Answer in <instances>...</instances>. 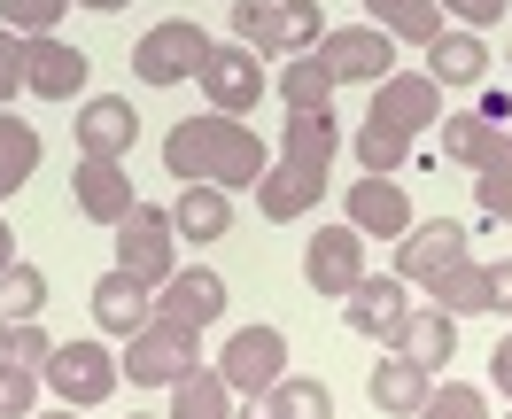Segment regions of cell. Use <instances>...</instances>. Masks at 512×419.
Wrapping results in <instances>:
<instances>
[{"mask_svg": "<svg viewBox=\"0 0 512 419\" xmlns=\"http://www.w3.org/2000/svg\"><path fill=\"white\" fill-rule=\"evenodd\" d=\"M272 419H334V388L311 381V373H288L272 388Z\"/></svg>", "mask_w": 512, "mask_h": 419, "instance_id": "cell-32", "label": "cell"}, {"mask_svg": "<svg viewBox=\"0 0 512 419\" xmlns=\"http://www.w3.org/2000/svg\"><path fill=\"white\" fill-rule=\"evenodd\" d=\"M39 381L63 396L70 412H86V404H101L109 388L125 381V365L109 357V342H55V357H47V373Z\"/></svg>", "mask_w": 512, "mask_h": 419, "instance_id": "cell-9", "label": "cell"}, {"mask_svg": "<svg viewBox=\"0 0 512 419\" xmlns=\"http://www.w3.org/2000/svg\"><path fill=\"white\" fill-rule=\"evenodd\" d=\"M94 319H101V334L132 342L140 326L156 319V288H140L132 272H101V280H94Z\"/></svg>", "mask_w": 512, "mask_h": 419, "instance_id": "cell-21", "label": "cell"}, {"mask_svg": "<svg viewBox=\"0 0 512 419\" xmlns=\"http://www.w3.org/2000/svg\"><path fill=\"white\" fill-rule=\"evenodd\" d=\"M16 94H24V39L0 24V109H8Z\"/></svg>", "mask_w": 512, "mask_h": 419, "instance_id": "cell-37", "label": "cell"}, {"mask_svg": "<svg viewBox=\"0 0 512 419\" xmlns=\"http://www.w3.org/2000/svg\"><path fill=\"white\" fill-rule=\"evenodd\" d=\"M474 194H481V210H489V218H505V226H512V148L497 163H481V171H474Z\"/></svg>", "mask_w": 512, "mask_h": 419, "instance_id": "cell-35", "label": "cell"}, {"mask_svg": "<svg viewBox=\"0 0 512 419\" xmlns=\"http://www.w3.org/2000/svg\"><path fill=\"white\" fill-rule=\"evenodd\" d=\"M218 373L241 396H272V388L288 381V334L280 326H233L225 350H218Z\"/></svg>", "mask_w": 512, "mask_h": 419, "instance_id": "cell-7", "label": "cell"}, {"mask_svg": "<svg viewBox=\"0 0 512 419\" xmlns=\"http://www.w3.org/2000/svg\"><path fill=\"white\" fill-rule=\"evenodd\" d=\"M319 0H233V39L256 55H303L319 47Z\"/></svg>", "mask_w": 512, "mask_h": 419, "instance_id": "cell-4", "label": "cell"}, {"mask_svg": "<svg viewBox=\"0 0 512 419\" xmlns=\"http://www.w3.org/2000/svg\"><path fill=\"white\" fill-rule=\"evenodd\" d=\"M233 419H272V396H249V404H241Z\"/></svg>", "mask_w": 512, "mask_h": 419, "instance_id": "cell-43", "label": "cell"}, {"mask_svg": "<svg viewBox=\"0 0 512 419\" xmlns=\"http://www.w3.org/2000/svg\"><path fill=\"white\" fill-rule=\"evenodd\" d=\"M365 272H373V264H365V233H357L350 218L311 233V249H303V280H311V295H350Z\"/></svg>", "mask_w": 512, "mask_h": 419, "instance_id": "cell-12", "label": "cell"}, {"mask_svg": "<svg viewBox=\"0 0 512 419\" xmlns=\"http://www.w3.org/2000/svg\"><path fill=\"white\" fill-rule=\"evenodd\" d=\"M117 233V272H132L140 288H163L171 272H179V233H171V210H156V202H140Z\"/></svg>", "mask_w": 512, "mask_h": 419, "instance_id": "cell-6", "label": "cell"}, {"mask_svg": "<svg viewBox=\"0 0 512 419\" xmlns=\"http://www.w3.org/2000/svg\"><path fill=\"white\" fill-rule=\"evenodd\" d=\"M171 233H179V241H225V233H233V194L225 187H179Z\"/></svg>", "mask_w": 512, "mask_h": 419, "instance_id": "cell-24", "label": "cell"}, {"mask_svg": "<svg viewBox=\"0 0 512 419\" xmlns=\"http://www.w3.org/2000/svg\"><path fill=\"white\" fill-rule=\"evenodd\" d=\"M435 125H443V86H435L427 70H388L381 86H373L357 156H365V171H396V163L412 156V140L435 132Z\"/></svg>", "mask_w": 512, "mask_h": 419, "instance_id": "cell-3", "label": "cell"}, {"mask_svg": "<svg viewBox=\"0 0 512 419\" xmlns=\"http://www.w3.org/2000/svg\"><path fill=\"white\" fill-rule=\"evenodd\" d=\"M16 264V226H8V210H0V272Z\"/></svg>", "mask_w": 512, "mask_h": 419, "instance_id": "cell-42", "label": "cell"}, {"mask_svg": "<svg viewBox=\"0 0 512 419\" xmlns=\"http://www.w3.org/2000/svg\"><path fill=\"white\" fill-rule=\"evenodd\" d=\"M39 311H47V272L16 257L0 272V319H39Z\"/></svg>", "mask_w": 512, "mask_h": 419, "instance_id": "cell-31", "label": "cell"}, {"mask_svg": "<svg viewBox=\"0 0 512 419\" xmlns=\"http://www.w3.org/2000/svg\"><path fill=\"white\" fill-rule=\"evenodd\" d=\"M505 419H512V412H505Z\"/></svg>", "mask_w": 512, "mask_h": 419, "instance_id": "cell-48", "label": "cell"}, {"mask_svg": "<svg viewBox=\"0 0 512 419\" xmlns=\"http://www.w3.org/2000/svg\"><path fill=\"white\" fill-rule=\"evenodd\" d=\"M419 55H427V78H435V86H481V78H489V39L466 32V24H443Z\"/></svg>", "mask_w": 512, "mask_h": 419, "instance_id": "cell-19", "label": "cell"}, {"mask_svg": "<svg viewBox=\"0 0 512 419\" xmlns=\"http://www.w3.org/2000/svg\"><path fill=\"white\" fill-rule=\"evenodd\" d=\"M427 295L443 303L450 319H481V311H489V272H481L474 257H458V264H450V272H443V280H435Z\"/></svg>", "mask_w": 512, "mask_h": 419, "instance_id": "cell-28", "label": "cell"}, {"mask_svg": "<svg viewBox=\"0 0 512 419\" xmlns=\"http://www.w3.org/2000/svg\"><path fill=\"white\" fill-rule=\"evenodd\" d=\"M342 202H350V226L365 233V241H404V233L419 226V218H412V194L396 187L388 171H365Z\"/></svg>", "mask_w": 512, "mask_h": 419, "instance_id": "cell-15", "label": "cell"}, {"mask_svg": "<svg viewBox=\"0 0 512 419\" xmlns=\"http://www.w3.org/2000/svg\"><path fill=\"white\" fill-rule=\"evenodd\" d=\"M505 148H512V132H505V125H489L481 109H466V117H443V156H450V163L481 171V163H497Z\"/></svg>", "mask_w": 512, "mask_h": 419, "instance_id": "cell-25", "label": "cell"}, {"mask_svg": "<svg viewBox=\"0 0 512 419\" xmlns=\"http://www.w3.org/2000/svg\"><path fill=\"white\" fill-rule=\"evenodd\" d=\"M0 24L16 39H47L55 24H63V0H0Z\"/></svg>", "mask_w": 512, "mask_h": 419, "instance_id": "cell-34", "label": "cell"}, {"mask_svg": "<svg viewBox=\"0 0 512 419\" xmlns=\"http://www.w3.org/2000/svg\"><path fill=\"white\" fill-rule=\"evenodd\" d=\"M458 257H466V226H458V218H427V226L404 233L396 280H412V288H435V280H443Z\"/></svg>", "mask_w": 512, "mask_h": 419, "instance_id": "cell-16", "label": "cell"}, {"mask_svg": "<svg viewBox=\"0 0 512 419\" xmlns=\"http://www.w3.org/2000/svg\"><path fill=\"white\" fill-rule=\"evenodd\" d=\"M202 94H210V109H225V117H256V101H264V63H256V47H241V39H210V55H202Z\"/></svg>", "mask_w": 512, "mask_h": 419, "instance_id": "cell-8", "label": "cell"}, {"mask_svg": "<svg viewBox=\"0 0 512 419\" xmlns=\"http://www.w3.org/2000/svg\"><path fill=\"white\" fill-rule=\"evenodd\" d=\"M427 388H435V373H419L412 357L388 350L381 365H373V381H365V396H373V412L388 419H419V404H427Z\"/></svg>", "mask_w": 512, "mask_h": 419, "instance_id": "cell-23", "label": "cell"}, {"mask_svg": "<svg viewBox=\"0 0 512 419\" xmlns=\"http://www.w3.org/2000/svg\"><path fill=\"white\" fill-rule=\"evenodd\" d=\"M481 117H489V125H512V101L489 86V94H481Z\"/></svg>", "mask_w": 512, "mask_h": 419, "instance_id": "cell-41", "label": "cell"}, {"mask_svg": "<svg viewBox=\"0 0 512 419\" xmlns=\"http://www.w3.org/2000/svg\"><path fill=\"white\" fill-rule=\"evenodd\" d=\"M202 55H210V32H202L194 16H171V24H156V32H140L132 70H140L148 86H179V78L202 70Z\"/></svg>", "mask_w": 512, "mask_h": 419, "instance_id": "cell-11", "label": "cell"}, {"mask_svg": "<svg viewBox=\"0 0 512 419\" xmlns=\"http://www.w3.org/2000/svg\"><path fill=\"white\" fill-rule=\"evenodd\" d=\"M311 55L334 70V86H381L388 70H396V39L381 24H342V32H319Z\"/></svg>", "mask_w": 512, "mask_h": 419, "instance_id": "cell-10", "label": "cell"}, {"mask_svg": "<svg viewBox=\"0 0 512 419\" xmlns=\"http://www.w3.org/2000/svg\"><path fill=\"white\" fill-rule=\"evenodd\" d=\"M481 272H489V311H505V319H512V257L481 264Z\"/></svg>", "mask_w": 512, "mask_h": 419, "instance_id": "cell-39", "label": "cell"}, {"mask_svg": "<svg viewBox=\"0 0 512 419\" xmlns=\"http://www.w3.org/2000/svg\"><path fill=\"white\" fill-rule=\"evenodd\" d=\"M505 132H512V125H505Z\"/></svg>", "mask_w": 512, "mask_h": 419, "instance_id": "cell-49", "label": "cell"}, {"mask_svg": "<svg viewBox=\"0 0 512 419\" xmlns=\"http://www.w3.org/2000/svg\"><path fill=\"white\" fill-rule=\"evenodd\" d=\"M125 381H140V388H171L179 373H194L202 365V326H179V319H148L140 334L125 342Z\"/></svg>", "mask_w": 512, "mask_h": 419, "instance_id": "cell-5", "label": "cell"}, {"mask_svg": "<svg viewBox=\"0 0 512 419\" xmlns=\"http://www.w3.org/2000/svg\"><path fill=\"white\" fill-rule=\"evenodd\" d=\"M70 194H78V218H94V226H125L132 210H140L132 171H125L117 156H78V171H70Z\"/></svg>", "mask_w": 512, "mask_h": 419, "instance_id": "cell-14", "label": "cell"}, {"mask_svg": "<svg viewBox=\"0 0 512 419\" xmlns=\"http://www.w3.org/2000/svg\"><path fill=\"white\" fill-rule=\"evenodd\" d=\"M125 419H148V412H125Z\"/></svg>", "mask_w": 512, "mask_h": 419, "instance_id": "cell-47", "label": "cell"}, {"mask_svg": "<svg viewBox=\"0 0 512 419\" xmlns=\"http://www.w3.org/2000/svg\"><path fill=\"white\" fill-rule=\"evenodd\" d=\"M404 311H412V280H396V272H365V280L342 295V326L365 334V342H396Z\"/></svg>", "mask_w": 512, "mask_h": 419, "instance_id": "cell-13", "label": "cell"}, {"mask_svg": "<svg viewBox=\"0 0 512 419\" xmlns=\"http://www.w3.org/2000/svg\"><path fill=\"white\" fill-rule=\"evenodd\" d=\"M86 55L70 47V39H24V86H32L39 101H70V94H86Z\"/></svg>", "mask_w": 512, "mask_h": 419, "instance_id": "cell-17", "label": "cell"}, {"mask_svg": "<svg viewBox=\"0 0 512 419\" xmlns=\"http://www.w3.org/2000/svg\"><path fill=\"white\" fill-rule=\"evenodd\" d=\"M39 373L32 365H0V419H32V404H39Z\"/></svg>", "mask_w": 512, "mask_h": 419, "instance_id": "cell-36", "label": "cell"}, {"mask_svg": "<svg viewBox=\"0 0 512 419\" xmlns=\"http://www.w3.org/2000/svg\"><path fill=\"white\" fill-rule=\"evenodd\" d=\"M334 148H342V125H334V109H288V132H280V163L256 179V210H264L272 226H288V218H303V210H319Z\"/></svg>", "mask_w": 512, "mask_h": 419, "instance_id": "cell-2", "label": "cell"}, {"mask_svg": "<svg viewBox=\"0 0 512 419\" xmlns=\"http://www.w3.org/2000/svg\"><path fill=\"white\" fill-rule=\"evenodd\" d=\"M357 8H373V24L388 39H412V47H427V39L443 32V8L435 0H357Z\"/></svg>", "mask_w": 512, "mask_h": 419, "instance_id": "cell-27", "label": "cell"}, {"mask_svg": "<svg viewBox=\"0 0 512 419\" xmlns=\"http://www.w3.org/2000/svg\"><path fill=\"white\" fill-rule=\"evenodd\" d=\"M505 63H512V39H505Z\"/></svg>", "mask_w": 512, "mask_h": 419, "instance_id": "cell-46", "label": "cell"}, {"mask_svg": "<svg viewBox=\"0 0 512 419\" xmlns=\"http://www.w3.org/2000/svg\"><path fill=\"white\" fill-rule=\"evenodd\" d=\"M280 101H288V109H334V70L303 47V55L280 70Z\"/></svg>", "mask_w": 512, "mask_h": 419, "instance_id": "cell-30", "label": "cell"}, {"mask_svg": "<svg viewBox=\"0 0 512 419\" xmlns=\"http://www.w3.org/2000/svg\"><path fill=\"white\" fill-rule=\"evenodd\" d=\"M396 357H412L419 373H443L450 357H458V319H450L443 303L404 311V326H396Z\"/></svg>", "mask_w": 512, "mask_h": 419, "instance_id": "cell-22", "label": "cell"}, {"mask_svg": "<svg viewBox=\"0 0 512 419\" xmlns=\"http://www.w3.org/2000/svg\"><path fill=\"white\" fill-rule=\"evenodd\" d=\"M163 171H171L179 187L241 194V187H256V179L272 171V148H264V132H256L249 117L202 109V117H179V125L163 132Z\"/></svg>", "mask_w": 512, "mask_h": 419, "instance_id": "cell-1", "label": "cell"}, {"mask_svg": "<svg viewBox=\"0 0 512 419\" xmlns=\"http://www.w3.org/2000/svg\"><path fill=\"white\" fill-rule=\"evenodd\" d=\"M78 8H101V16H117V8H132V0H78Z\"/></svg>", "mask_w": 512, "mask_h": 419, "instance_id": "cell-44", "label": "cell"}, {"mask_svg": "<svg viewBox=\"0 0 512 419\" xmlns=\"http://www.w3.org/2000/svg\"><path fill=\"white\" fill-rule=\"evenodd\" d=\"M489 381L505 388V404H512V334L497 342V350H489Z\"/></svg>", "mask_w": 512, "mask_h": 419, "instance_id": "cell-40", "label": "cell"}, {"mask_svg": "<svg viewBox=\"0 0 512 419\" xmlns=\"http://www.w3.org/2000/svg\"><path fill=\"white\" fill-rule=\"evenodd\" d=\"M435 8H450L466 32H489V24H505V0H435Z\"/></svg>", "mask_w": 512, "mask_h": 419, "instance_id": "cell-38", "label": "cell"}, {"mask_svg": "<svg viewBox=\"0 0 512 419\" xmlns=\"http://www.w3.org/2000/svg\"><path fill=\"white\" fill-rule=\"evenodd\" d=\"M132 132H140V117H132L125 94H86L78 101V156H132Z\"/></svg>", "mask_w": 512, "mask_h": 419, "instance_id": "cell-18", "label": "cell"}, {"mask_svg": "<svg viewBox=\"0 0 512 419\" xmlns=\"http://www.w3.org/2000/svg\"><path fill=\"white\" fill-rule=\"evenodd\" d=\"M156 319H179V326H210L225 319V280L210 264H194V272H171L156 288Z\"/></svg>", "mask_w": 512, "mask_h": 419, "instance_id": "cell-20", "label": "cell"}, {"mask_svg": "<svg viewBox=\"0 0 512 419\" xmlns=\"http://www.w3.org/2000/svg\"><path fill=\"white\" fill-rule=\"evenodd\" d=\"M419 419H489V396H481V388H466V381H443V388H427Z\"/></svg>", "mask_w": 512, "mask_h": 419, "instance_id": "cell-33", "label": "cell"}, {"mask_svg": "<svg viewBox=\"0 0 512 419\" xmlns=\"http://www.w3.org/2000/svg\"><path fill=\"white\" fill-rule=\"evenodd\" d=\"M171 419H233V388L218 365H194L171 381Z\"/></svg>", "mask_w": 512, "mask_h": 419, "instance_id": "cell-26", "label": "cell"}, {"mask_svg": "<svg viewBox=\"0 0 512 419\" xmlns=\"http://www.w3.org/2000/svg\"><path fill=\"white\" fill-rule=\"evenodd\" d=\"M32 419H78V412H70V404H63V412H32Z\"/></svg>", "mask_w": 512, "mask_h": 419, "instance_id": "cell-45", "label": "cell"}, {"mask_svg": "<svg viewBox=\"0 0 512 419\" xmlns=\"http://www.w3.org/2000/svg\"><path fill=\"white\" fill-rule=\"evenodd\" d=\"M32 171H39V132L16 109H0V194H16Z\"/></svg>", "mask_w": 512, "mask_h": 419, "instance_id": "cell-29", "label": "cell"}]
</instances>
